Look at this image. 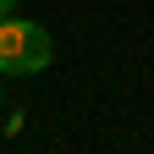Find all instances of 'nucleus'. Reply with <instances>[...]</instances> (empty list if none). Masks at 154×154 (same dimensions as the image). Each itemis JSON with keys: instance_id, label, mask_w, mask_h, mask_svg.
<instances>
[{"instance_id": "1", "label": "nucleus", "mask_w": 154, "mask_h": 154, "mask_svg": "<svg viewBox=\"0 0 154 154\" xmlns=\"http://www.w3.org/2000/svg\"><path fill=\"white\" fill-rule=\"evenodd\" d=\"M50 33L28 17H0V77H33L50 66Z\"/></svg>"}, {"instance_id": "2", "label": "nucleus", "mask_w": 154, "mask_h": 154, "mask_svg": "<svg viewBox=\"0 0 154 154\" xmlns=\"http://www.w3.org/2000/svg\"><path fill=\"white\" fill-rule=\"evenodd\" d=\"M11 11H17V0H0V17H11Z\"/></svg>"}]
</instances>
